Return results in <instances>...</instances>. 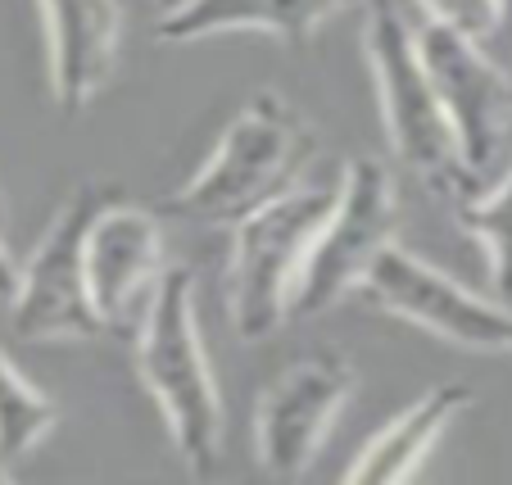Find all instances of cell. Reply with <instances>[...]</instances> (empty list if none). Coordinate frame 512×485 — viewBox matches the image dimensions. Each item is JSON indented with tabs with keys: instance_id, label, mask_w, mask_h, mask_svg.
<instances>
[{
	"instance_id": "cell-1",
	"label": "cell",
	"mask_w": 512,
	"mask_h": 485,
	"mask_svg": "<svg viewBox=\"0 0 512 485\" xmlns=\"http://www.w3.org/2000/svg\"><path fill=\"white\" fill-rule=\"evenodd\" d=\"M136 372L164 413L177 458L204 481L223 472V395L204 354L191 268H164L145 291Z\"/></svg>"
},
{
	"instance_id": "cell-18",
	"label": "cell",
	"mask_w": 512,
	"mask_h": 485,
	"mask_svg": "<svg viewBox=\"0 0 512 485\" xmlns=\"http://www.w3.org/2000/svg\"><path fill=\"white\" fill-rule=\"evenodd\" d=\"M155 5H159V14H168V10H177L182 0H155Z\"/></svg>"
},
{
	"instance_id": "cell-8",
	"label": "cell",
	"mask_w": 512,
	"mask_h": 485,
	"mask_svg": "<svg viewBox=\"0 0 512 485\" xmlns=\"http://www.w3.org/2000/svg\"><path fill=\"white\" fill-rule=\"evenodd\" d=\"M417 50H422L426 78L445 109L449 132H454L458 168L472 186H481L512 127V78L494 64V55L481 41L463 37L445 23L426 19L417 28Z\"/></svg>"
},
{
	"instance_id": "cell-15",
	"label": "cell",
	"mask_w": 512,
	"mask_h": 485,
	"mask_svg": "<svg viewBox=\"0 0 512 485\" xmlns=\"http://www.w3.org/2000/svg\"><path fill=\"white\" fill-rule=\"evenodd\" d=\"M458 223L490 254V282L503 304H512V168L494 191H467L458 200Z\"/></svg>"
},
{
	"instance_id": "cell-19",
	"label": "cell",
	"mask_w": 512,
	"mask_h": 485,
	"mask_svg": "<svg viewBox=\"0 0 512 485\" xmlns=\"http://www.w3.org/2000/svg\"><path fill=\"white\" fill-rule=\"evenodd\" d=\"M10 476H14V472H10V463H0V481H10Z\"/></svg>"
},
{
	"instance_id": "cell-4",
	"label": "cell",
	"mask_w": 512,
	"mask_h": 485,
	"mask_svg": "<svg viewBox=\"0 0 512 485\" xmlns=\"http://www.w3.org/2000/svg\"><path fill=\"white\" fill-rule=\"evenodd\" d=\"M331 209V191L290 186L232 227L227 263V309L245 345L277 336L290 322V291L304 268L313 236Z\"/></svg>"
},
{
	"instance_id": "cell-10",
	"label": "cell",
	"mask_w": 512,
	"mask_h": 485,
	"mask_svg": "<svg viewBox=\"0 0 512 485\" xmlns=\"http://www.w3.org/2000/svg\"><path fill=\"white\" fill-rule=\"evenodd\" d=\"M82 263H87V295L100 327H123L145 291L155 286V277L168 268L155 214L123 195H109L87 227Z\"/></svg>"
},
{
	"instance_id": "cell-13",
	"label": "cell",
	"mask_w": 512,
	"mask_h": 485,
	"mask_svg": "<svg viewBox=\"0 0 512 485\" xmlns=\"http://www.w3.org/2000/svg\"><path fill=\"white\" fill-rule=\"evenodd\" d=\"M472 404V390L445 381V386H431L404 408L368 445L358 449V458L345 467V481L354 485H386V481H408V476L422 472V463L435 454L440 436L454 427L458 413H467Z\"/></svg>"
},
{
	"instance_id": "cell-11",
	"label": "cell",
	"mask_w": 512,
	"mask_h": 485,
	"mask_svg": "<svg viewBox=\"0 0 512 485\" xmlns=\"http://www.w3.org/2000/svg\"><path fill=\"white\" fill-rule=\"evenodd\" d=\"M46 23L50 55V96L64 118H78L91 100L105 91L118 64V19L114 0H37Z\"/></svg>"
},
{
	"instance_id": "cell-9",
	"label": "cell",
	"mask_w": 512,
	"mask_h": 485,
	"mask_svg": "<svg viewBox=\"0 0 512 485\" xmlns=\"http://www.w3.org/2000/svg\"><path fill=\"white\" fill-rule=\"evenodd\" d=\"M358 372L340 350H318L286 363L254 404V458L268 476H304L322 440L354 399Z\"/></svg>"
},
{
	"instance_id": "cell-16",
	"label": "cell",
	"mask_w": 512,
	"mask_h": 485,
	"mask_svg": "<svg viewBox=\"0 0 512 485\" xmlns=\"http://www.w3.org/2000/svg\"><path fill=\"white\" fill-rule=\"evenodd\" d=\"M417 5L431 23H445L481 46H490L494 28H499V0H417Z\"/></svg>"
},
{
	"instance_id": "cell-3",
	"label": "cell",
	"mask_w": 512,
	"mask_h": 485,
	"mask_svg": "<svg viewBox=\"0 0 512 485\" xmlns=\"http://www.w3.org/2000/svg\"><path fill=\"white\" fill-rule=\"evenodd\" d=\"M363 10H368L363 46H368L372 59V78H377L390 155L408 173L422 177L426 186H435V191H454V195L476 191L463 177V168H458L454 132H449L445 109L435 100L422 50H417V32L404 19L399 0H363Z\"/></svg>"
},
{
	"instance_id": "cell-7",
	"label": "cell",
	"mask_w": 512,
	"mask_h": 485,
	"mask_svg": "<svg viewBox=\"0 0 512 485\" xmlns=\"http://www.w3.org/2000/svg\"><path fill=\"white\" fill-rule=\"evenodd\" d=\"M358 295L377 313L417 322L458 350L512 354V304L467 291L463 282L426 263L422 254L404 250L399 241L372 259V268L358 282Z\"/></svg>"
},
{
	"instance_id": "cell-17",
	"label": "cell",
	"mask_w": 512,
	"mask_h": 485,
	"mask_svg": "<svg viewBox=\"0 0 512 485\" xmlns=\"http://www.w3.org/2000/svg\"><path fill=\"white\" fill-rule=\"evenodd\" d=\"M14 277H19V263H14L10 245H5V236H0V300L14 291Z\"/></svg>"
},
{
	"instance_id": "cell-12",
	"label": "cell",
	"mask_w": 512,
	"mask_h": 485,
	"mask_svg": "<svg viewBox=\"0 0 512 485\" xmlns=\"http://www.w3.org/2000/svg\"><path fill=\"white\" fill-rule=\"evenodd\" d=\"M349 10H363V0H182L177 10L159 14V37L186 46L223 32H268L286 46H304L322 23Z\"/></svg>"
},
{
	"instance_id": "cell-2",
	"label": "cell",
	"mask_w": 512,
	"mask_h": 485,
	"mask_svg": "<svg viewBox=\"0 0 512 485\" xmlns=\"http://www.w3.org/2000/svg\"><path fill=\"white\" fill-rule=\"evenodd\" d=\"M313 127L281 91L263 87L227 123L200 173L177 186L168 209L200 227H236L272 195L290 191L304 159L313 155Z\"/></svg>"
},
{
	"instance_id": "cell-14",
	"label": "cell",
	"mask_w": 512,
	"mask_h": 485,
	"mask_svg": "<svg viewBox=\"0 0 512 485\" xmlns=\"http://www.w3.org/2000/svg\"><path fill=\"white\" fill-rule=\"evenodd\" d=\"M59 427V404L19 372V363L0 350V463L28 458Z\"/></svg>"
},
{
	"instance_id": "cell-5",
	"label": "cell",
	"mask_w": 512,
	"mask_h": 485,
	"mask_svg": "<svg viewBox=\"0 0 512 485\" xmlns=\"http://www.w3.org/2000/svg\"><path fill=\"white\" fill-rule=\"evenodd\" d=\"M399 232V195L395 173L386 159L354 155L345 164L331 209L313 236L304 268L290 291V318H318L331 304H340L349 291H358L363 272L372 268L386 245H395Z\"/></svg>"
},
{
	"instance_id": "cell-6",
	"label": "cell",
	"mask_w": 512,
	"mask_h": 485,
	"mask_svg": "<svg viewBox=\"0 0 512 485\" xmlns=\"http://www.w3.org/2000/svg\"><path fill=\"white\" fill-rule=\"evenodd\" d=\"M109 186H82L64 200L55 223L46 227L41 245L32 259L19 268L14 291L5 295L10 304V331L32 345H59V340H96L100 318L91 309L87 295V263H82V245H87V227L96 209L109 200Z\"/></svg>"
}]
</instances>
